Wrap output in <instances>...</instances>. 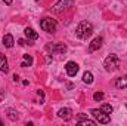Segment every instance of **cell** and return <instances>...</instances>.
<instances>
[{"label": "cell", "instance_id": "1", "mask_svg": "<svg viewBox=\"0 0 127 126\" xmlns=\"http://www.w3.org/2000/svg\"><path fill=\"white\" fill-rule=\"evenodd\" d=\"M92 33H93V25L87 21H81L75 28V36L78 39H87L92 36Z\"/></svg>", "mask_w": 127, "mask_h": 126}, {"label": "cell", "instance_id": "2", "mask_svg": "<svg viewBox=\"0 0 127 126\" xmlns=\"http://www.w3.org/2000/svg\"><path fill=\"white\" fill-rule=\"evenodd\" d=\"M103 67H105V70H106V71H115V70L120 67V58H118L117 55L111 54V55L105 60Z\"/></svg>", "mask_w": 127, "mask_h": 126}, {"label": "cell", "instance_id": "3", "mask_svg": "<svg viewBox=\"0 0 127 126\" xmlns=\"http://www.w3.org/2000/svg\"><path fill=\"white\" fill-rule=\"evenodd\" d=\"M90 114L95 117L96 120L99 122V123H103V125H106V123H109V120H111V117H109V114H106V113H103L100 108H92L90 110Z\"/></svg>", "mask_w": 127, "mask_h": 126}, {"label": "cell", "instance_id": "4", "mask_svg": "<svg viewBox=\"0 0 127 126\" xmlns=\"http://www.w3.org/2000/svg\"><path fill=\"white\" fill-rule=\"evenodd\" d=\"M40 27H41V30L47 33H55L56 31V21L52 18H43L40 21Z\"/></svg>", "mask_w": 127, "mask_h": 126}, {"label": "cell", "instance_id": "5", "mask_svg": "<svg viewBox=\"0 0 127 126\" xmlns=\"http://www.w3.org/2000/svg\"><path fill=\"white\" fill-rule=\"evenodd\" d=\"M72 1H74V0H59V1L52 7V12H53V13H61V12L66 10L68 7L72 6Z\"/></svg>", "mask_w": 127, "mask_h": 126}, {"label": "cell", "instance_id": "6", "mask_svg": "<svg viewBox=\"0 0 127 126\" xmlns=\"http://www.w3.org/2000/svg\"><path fill=\"white\" fill-rule=\"evenodd\" d=\"M46 51H49V52H58V54H64L65 51H66V46L61 43V45H55V43H47L46 45Z\"/></svg>", "mask_w": 127, "mask_h": 126}, {"label": "cell", "instance_id": "7", "mask_svg": "<svg viewBox=\"0 0 127 126\" xmlns=\"http://www.w3.org/2000/svg\"><path fill=\"white\" fill-rule=\"evenodd\" d=\"M65 70H66V74L69 77H74L78 73V64L74 63V61H69V63H66V65H65Z\"/></svg>", "mask_w": 127, "mask_h": 126}, {"label": "cell", "instance_id": "8", "mask_svg": "<svg viewBox=\"0 0 127 126\" xmlns=\"http://www.w3.org/2000/svg\"><path fill=\"white\" fill-rule=\"evenodd\" d=\"M100 46H102V37H96L89 45V52H95L97 49H100Z\"/></svg>", "mask_w": 127, "mask_h": 126}, {"label": "cell", "instance_id": "9", "mask_svg": "<svg viewBox=\"0 0 127 126\" xmlns=\"http://www.w3.org/2000/svg\"><path fill=\"white\" fill-rule=\"evenodd\" d=\"M58 116L64 119V120H69L71 119V116H72V111L69 110V108H61L59 111H58Z\"/></svg>", "mask_w": 127, "mask_h": 126}, {"label": "cell", "instance_id": "10", "mask_svg": "<svg viewBox=\"0 0 127 126\" xmlns=\"http://www.w3.org/2000/svg\"><path fill=\"white\" fill-rule=\"evenodd\" d=\"M0 71L7 73L9 71V65H7V60L3 54H0Z\"/></svg>", "mask_w": 127, "mask_h": 126}, {"label": "cell", "instance_id": "11", "mask_svg": "<svg viewBox=\"0 0 127 126\" xmlns=\"http://www.w3.org/2000/svg\"><path fill=\"white\" fill-rule=\"evenodd\" d=\"M24 33H25V36H27L30 40H37V39H38V33L34 31V30L30 28V27H27V28L24 30Z\"/></svg>", "mask_w": 127, "mask_h": 126}, {"label": "cell", "instance_id": "12", "mask_svg": "<svg viewBox=\"0 0 127 126\" xmlns=\"http://www.w3.org/2000/svg\"><path fill=\"white\" fill-rule=\"evenodd\" d=\"M115 86H117L118 89L127 88V74H124V76H123V77H120V79H117V82H115Z\"/></svg>", "mask_w": 127, "mask_h": 126}, {"label": "cell", "instance_id": "13", "mask_svg": "<svg viewBox=\"0 0 127 126\" xmlns=\"http://www.w3.org/2000/svg\"><path fill=\"white\" fill-rule=\"evenodd\" d=\"M13 37H12V34H6L4 37H3V45L6 46V48H12L13 46Z\"/></svg>", "mask_w": 127, "mask_h": 126}, {"label": "cell", "instance_id": "14", "mask_svg": "<svg viewBox=\"0 0 127 126\" xmlns=\"http://www.w3.org/2000/svg\"><path fill=\"white\" fill-rule=\"evenodd\" d=\"M83 82H84L86 85H92V83H93V74H92L90 71H86V73L83 74Z\"/></svg>", "mask_w": 127, "mask_h": 126}, {"label": "cell", "instance_id": "15", "mask_svg": "<svg viewBox=\"0 0 127 126\" xmlns=\"http://www.w3.org/2000/svg\"><path fill=\"white\" fill-rule=\"evenodd\" d=\"M32 64V57L31 55H24V63L21 64V67L22 68H27V67H30Z\"/></svg>", "mask_w": 127, "mask_h": 126}, {"label": "cell", "instance_id": "16", "mask_svg": "<svg viewBox=\"0 0 127 126\" xmlns=\"http://www.w3.org/2000/svg\"><path fill=\"white\" fill-rule=\"evenodd\" d=\"M100 110H102L103 113H106V114H111L114 108H112V105H111V104H103V105L100 107Z\"/></svg>", "mask_w": 127, "mask_h": 126}, {"label": "cell", "instance_id": "17", "mask_svg": "<svg viewBox=\"0 0 127 126\" xmlns=\"http://www.w3.org/2000/svg\"><path fill=\"white\" fill-rule=\"evenodd\" d=\"M78 125H89V126H95L96 122L93 120H89V119H83V120H78Z\"/></svg>", "mask_w": 127, "mask_h": 126}, {"label": "cell", "instance_id": "18", "mask_svg": "<svg viewBox=\"0 0 127 126\" xmlns=\"http://www.w3.org/2000/svg\"><path fill=\"white\" fill-rule=\"evenodd\" d=\"M103 96H105L103 92H96V94L93 95V99H95V101H102V99H103Z\"/></svg>", "mask_w": 127, "mask_h": 126}, {"label": "cell", "instance_id": "19", "mask_svg": "<svg viewBox=\"0 0 127 126\" xmlns=\"http://www.w3.org/2000/svg\"><path fill=\"white\" fill-rule=\"evenodd\" d=\"M18 113H15V111H9V119L10 120H18Z\"/></svg>", "mask_w": 127, "mask_h": 126}, {"label": "cell", "instance_id": "20", "mask_svg": "<svg viewBox=\"0 0 127 126\" xmlns=\"http://www.w3.org/2000/svg\"><path fill=\"white\" fill-rule=\"evenodd\" d=\"M37 95L40 96V104H43V98H44V94H43V91H41V89H38V91H37Z\"/></svg>", "mask_w": 127, "mask_h": 126}, {"label": "cell", "instance_id": "21", "mask_svg": "<svg viewBox=\"0 0 127 126\" xmlns=\"http://www.w3.org/2000/svg\"><path fill=\"white\" fill-rule=\"evenodd\" d=\"M4 96H6V94H4V91L3 89H0V102L4 99Z\"/></svg>", "mask_w": 127, "mask_h": 126}, {"label": "cell", "instance_id": "22", "mask_svg": "<svg viewBox=\"0 0 127 126\" xmlns=\"http://www.w3.org/2000/svg\"><path fill=\"white\" fill-rule=\"evenodd\" d=\"M18 43H19L21 46H25V45H27V42H25V40H22V39H21V40H18Z\"/></svg>", "mask_w": 127, "mask_h": 126}, {"label": "cell", "instance_id": "23", "mask_svg": "<svg viewBox=\"0 0 127 126\" xmlns=\"http://www.w3.org/2000/svg\"><path fill=\"white\" fill-rule=\"evenodd\" d=\"M83 119H86V114H83V113L78 114V120H83Z\"/></svg>", "mask_w": 127, "mask_h": 126}, {"label": "cell", "instance_id": "24", "mask_svg": "<svg viewBox=\"0 0 127 126\" xmlns=\"http://www.w3.org/2000/svg\"><path fill=\"white\" fill-rule=\"evenodd\" d=\"M3 1H4L6 4H12V1H13V0H3Z\"/></svg>", "mask_w": 127, "mask_h": 126}, {"label": "cell", "instance_id": "25", "mask_svg": "<svg viewBox=\"0 0 127 126\" xmlns=\"http://www.w3.org/2000/svg\"><path fill=\"white\" fill-rule=\"evenodd\" d=\"M13 80H15V82H18V80H19V77H18V74H15V76H13Z\"/></svg>", "mask_w": 127, "mask_h": 126}]
</instances>
